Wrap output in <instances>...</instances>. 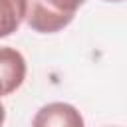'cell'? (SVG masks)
I'll return each instance as SVG.
<instances>
[{
  "instance_id": "2",
  "label": "cell",
  "mask_w": 127,
  "mask_h": 127,
  "mask_svg": "<svg viewBox=\"0 0 127 127\" xmlns=\"http://www.w3.org/2000/svg\"><path fill=\"white\" fill-rule=\"evenodd\" d=\"M32 127H85V123L77 107L65 101H54L36 111Z\"/></svg>"
},
{
  "instance_id": "4",
  "label": "cell",
  "mask_w": 127,
  "mask_h": 127,
  "mask_svg": "<svg viewBox=\"0 0 127 127\" xmlns=\"http://www.w3.org/2000/svg\"><path fill=\"white\" fill-rule=\"evenodd\" d=\"M28 0H0V38L14 34L26 20Z\"/></svg>"
},
{
  "instance_id": "1",
  "label": "cell",
  "mask_w": 127,
  "mask_h": 127,
  "mask_svg": "<svg viewBox=\"0 0 127 127\" xmlns=\"http://www.w3.org/2000/svg\"><path fill=\"white\" fill-rule=\"evenodd\" d=\"M85 0H28L26 22L34 32L56 34L71 24Z\"/></svg>"
},
{
  "instance_id": "6",
  "label": "cell",
  "mask_w": 127,
  "mask_h": 127,
  "mask_svg": "<svg viewBox=\"0 0 127 127\" xmlns=\"http://www.w3.org/2000/svg\"><path fill=\"white\" fill-rule=\"evenodd\" d=\"M4 95V89H2V83H0V97Z\"/></svg>"
},
{
  "instance_id": "3",
  "label": "cell",
  "mask_w": 127,
  "mask_h": 127,
  "mask_svg": "<svg viewBox=\"0 0 127 127\" xmlns=\"http://www.w3.org/2000/svg\"><path fill=\"white\" fill-rule=\"evenodd\" d=\"M26 60L14 48H0V83L4 95L14 93L26 79Z\"/></svg>"
},
{
  "instance_id": "5",
  "label": "cell",
  "mask_w": 127,
  "mask_h": 127,
  "mask_svg": "<svg viewBox=\"0 0 127 127\" xmlns=\"http://www.w3.org/2000/svg\"><path fill=\"white\" fill-rule=\"evenodd\" d=\"M4 119H6V109H4V105L0 103V127L4 125Z\"/></svg>"
},
{
  "instance_id": "7",
  "label": "cell",
  "mask_w": 127,
  "mask_h": 127,
  "mask_svg": "<svg viewBox=\"0 0 127 127\" xmlns=\"http://www.w3.org/2000/svg\"><path fill=\"white\" fill-rule=\"evenodd\" d=\"M105 2H123V0H105Z\"/></svg>"
}]
</instances>
